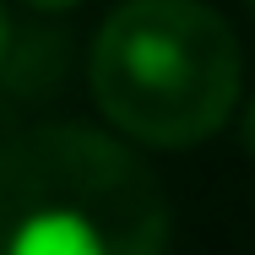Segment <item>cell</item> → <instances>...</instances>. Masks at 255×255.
Returning <instances> with one entry per match:
<instances>
[{
  "mask_svg": "<svg viewBox=\"0 0 255 255\" xmlns=\"http://www.w3.org/2000/svg\"><path fill=\"white\" fill-rule=\"evenodd\" d=\"M0 255H168L163 185L98 125H33L0 147Z\"/></svg>",
  "mask_w": 255,
  "mask_h": 255,
  "instance_id": "obj_1",
  "label": "cell"
},
{
  "mask_svg": "<svg viewBox=\"0 0 255 255\" xmlns=\"http://www.w3.org/2000/svg\"><path fill=\"white\" fill-rule=\"evenodd\" d=\"M239 38L206 0H125L93 44V98L141 147H201L239 103Z\"/></svg>",
  "mask_w": 255,
  "mask_h": 255,
  "instance_id": "obj_2",
  "label": "cell"
},
{
  "mask_svg": "<svg viewBox=\"0 0 255 255\" xmlns=\"http://www.w3.org/2000/svg\"><path fill=\"white\" fill-rule=\"evenodd\" d=\"M239 141H245V152L255 157V98H250V109H245V120H239Z\"/></svg>",
  "mask_w": 255,
  "mask_h": 255,
  "instance_id": "obj_3",
  "label": "cell"
},
{
  "mask_svg": "<svg viewBox=\"0 0 255 255\" xmlns=\"http://www.w3.org/2000/svg\"><path fill=\"white\" fill-rule=\"evenodd\" d=\"M27 11H44V16H54V11H71V5H82V0H22Z\"/></svg>",
  "mask_w": 255,
  "mask_h": 255,
  "instance_id": "obj_4",
  "label": "cell"
},
{
  "mask_svg": "<svg viewBox=\"0 0 255 255\" xmlns=\"http://www.w3.org/2000/svg\"><path fill=\"white\" fill-rule=\"evenodd\" d=\"M5 54H11V16H5V5H0V65H5Z\"/></svg>",
  "mask_w": 255,
  "mask_h": 255,
  "instance_id": "obj_5",
  "label": "cell"
},
{
  "mask_svg": "<svg viewBox=\"0 0 255 255\" xmlns=\"http://www.w3.org/2000/svg\"><path fill=\"white\" fill-rule=\"evenodd\" d=\"M250 11H255V0H250Z\"/></svg>",
  "mask_w": 255,
  "mask_h": 255,
  "instance_id": "obj_6",
  "label": "cell"
}]
</instances>
